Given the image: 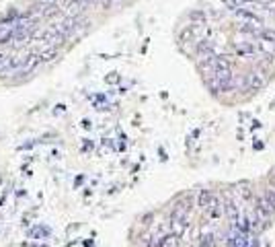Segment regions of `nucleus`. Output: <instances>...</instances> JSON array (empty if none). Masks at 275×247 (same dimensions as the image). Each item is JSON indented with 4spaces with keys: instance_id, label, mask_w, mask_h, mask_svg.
<instances>
[{
    "instance_id": "1",
    "label": "nucleus",
    "mask_w": 275,
    "mask_h": 247,
    "mask_svg": "<svg viewBox=\"0 0 275 247\" xmlns=\"http://www.w3.org/2000/svg\"><path fill=\"white\" fill-rule=\"evenodd\" d=\"M39 64H41V56H39V54H29V56H25L23 62H21V66H19V70L15 72L13 78H15V80H21V78L29 76Z\"/></svg>"
},
{
    "instance_id": "2",
    "label": "nucleus",
    "mask_w": 275,
    "mask_h": 247,
    "mask_svg": "<svg viewBox=\"0 0 275 247\" xmlns=\"http://www.w3.org/2000/svg\"><path fill=\"white\" fill-rule=\"evenodd\" d=\"M191 223H189V216L187 214H177V212H171V233L177 235L179 239L189 231Z\"/></svg>"
},
{
    "instance_id": "3",
    "label": "nucleus",
    "mask_w": 275,
    "mask_h": 247,
    "mask_svg": "<svg viewBox=\"0 0 275 247\" xmlns=\"http://www.w3.org/2000/svg\"><path fill=\"white\" fill-rule=\"evenodd\" d=\"M218 52H216V43L211 41V39H199L197 43H195V56L199 58V60H205V58H211V56H216Z\"/></svg>"
},
{
    "instance_id": "4",
    "label": "nucleus",
    "mask_w": 275,
    "mask_h": 247,
    "mask_svg": "<svg viewBox=\"0 0 275 247\" xmlns=\"http://www.w3.org/2000/svg\"><path fill=\"white\" fill-rule=\"evenodd\" d=\"M265 85H267V78H265L263 72H259V70L249 72L247 78H245V89H247V91H261Z\"/></svg>"
},
{
    "instance_id": "5",
    "label": "nucleus",
    "mask_w": 275,
    "mask_h": 247,
    "mask_svg": "<svg viewBox=\"0 0 275 247\" xmlns=\"http://www.w3.org/2000/svg\"><path fill=\"white\" fill-rule=\"evenodd\" d=\"M21 62H23V58H19V56H11V58H7V62L0 66V78H13L15 76V72L19 70V66H21Z\"/></svg>"
},
{
    "instance_id": "6",
    "label": "nucleus",
    "mask_w": 275,
    "mask_h": 247,
    "mask_svg": "<svg viewBox=\"0 0 275 247\" xmlns=\"http://www.w3.org/2000/svg\"><path fill=\"white\" fill-rule=\"evenodd\" d=\"M216 204H220V200L216 198V194H211L209 189H201V191L197 194V206H199L203 212H207V210L213 208Z\"/></svg>"
},
{
    "instance_id": "7",
    "label": "nucleus",
    "mask_w": 275,
    "mask_h": 247,
    "mask_svg": "<svg viewBox=\"0 0 275 247\" xmlns=\"http://www.w3.org/2000/svg\"><path fill=\"white\" fill-rule=\"evenodd\" d=\"M199 27H201V25H195V23L187 25V27L179 33V43H181V45H185V43H197V41H199Z\"/></svg>"
},
{
    "instance_id": "8",
    "label": "nucleus",
    "mask_w": 275,
    "mask_h": 247,
    "mask_svg": "<svg viewBox=\"0 0 275 247\" xmlns=\"http://www.w3.org/2000/svg\"><path fill=\"white\" fill-rule=\"evenodd\" d=\"M236 49V54L240 58H253L255 54H259V49H257V41H238L234 45Z\"/></svg>"
},
{
    "instance_id": "9",
    "label": "nucleus",
    "mask_w": 275,
    "mask_h": 247,
    "mask_svg": "<svg viewBox=\"0 0 275 247\" xmlns=\"http://www.w3.org/2000/svg\"><path fill=\"white\" fill-rule=\"evenodd\" d=\"M56 27H58V29H60V31H62L66 37H70V35H72V33H74V31L80 27V19L70 15L68 19H64V21H62L60 25H56Z\"/></svg>"
},
{
    "instance_id": "10",
    "label": "nucleus",
    "mask_w": 275,
    "mask_h": 247,
    "mask_svg": "<svg viewBox=\"0 0 275 247\" xmlns=\"http://www.w3.org/2000/svg\"><path fill=\"white\" fill-rule=\"evenodd\" d=\"M191 210H193V198L191 196H185V198H181V200H177L175 202V206H173V210L171 212H177V214H191Z\"/></svg>"
},
{
    "instance_id": "11",
    "label": "nucleus",
    "mask_w": 275,
    "mask_h": 247,
    "mask_svg": "<svg viewBox=\"0 0 275 247\" xmlns=\"http://www.w3.org/2000/svg\"><path fill=\"white\" fill-rule=\"evenodd\" d=\"M224 216L230 221V223H236L238 218H240V210H238V204L234 202V200H228L224 202Z\"/></svg>"
},
{
    "instance_id": "12",
    "label": "nucleus",
    "mask_w": 275,
    "mask_h": 247,
    "mask_svg": "<svg viewBox=\"0 0 275 247\" xmlns=\"http://www.w3.org/2000/svg\"><path fill=\"white\" fill-rule=\"evenodd\" d=\"M255 214H259V216L265 218V221H269V218L273 216V210L267 206V202L263 200V196H259L257 200H255Z\"/></svg>"
},
{
    "instance_id": "13",
    "label": "nucleus",
    "mask_w": 275,
    "mask_h": 247,
    "mask_svg": "<svg viewBox=\"0 0 275 247\" xmlns=\"http://www.w3.org/2000/svg\"><path fill=\"white\" fill-rule=\"evenodd\" d=\"M257 49L259 54L267 56V58H273L275 56V41H267V39H257Z\"/></svg>"
},
{
    "instance_id": "14",
    "label": "nucleus",
    "mask_w": 275,
    "mask_h": 247,
    "mask_svg": "<svg viewBox=\"0 0 275 247\" xmlns=\"http://www.w3.org/2000/svg\"><path fill=\"white\" fill-rule=\"evenodd\" d=\"M197 245L199 247H216L218 245V237H216V233H211V231H201V235H199V239H197Z\"/></svg>"
},
{
    "instance_id": "15",
    "label": "nucleus",
    "mask_w": 275,
    "mask_h": 247,
    "mask_svg": "<svg viewBox=\"0 0 275 247\" xmlns=\"http://www.w3.org/2000/svg\"><path fill=\"white\" fill-rule=\"evenodd\" d=\"M173 233H160V235H152L148 241H146V247H164L167 245V241H169V237H171Z\"/></svg>"
},
{
    "instance_id": "16",
    "label": "nucleus",
    "mask_w": 275,
    "mask_h": 247,
    "mask_svg": "<svg viewBox=\"0 0 275 247\" xmlns=\"http://www.w3.org/2000/svg\"><path fill=\"white\" fill-rule=\"evenodd\" d=\"M263 200H265V202H267V206L275 212V185H271V187H267V189H265Z\"/></svg>"
},
{
    "instance_id": "17",
    "label": "nucleus",
    "mask_w": 275,
    "mask_h": 247,
    "mask_svg": "<svg viewBox=\"0 0 275 247\" xmlns=\"http://www.w3.org/2000/svg\"><path fill=\"white\" fill-rule=\"evenodd\" d=\"M189 21L195 25H203L207 21V15L203 11H193V13H189Z\"/></svg>"
},
{
    "instance_id": "18",
    "label": "nucleus",
    "mask_w": 275,
    "mask_h": 247,
    "mask_svg": "<svg viewBox=\"0 0 275 247\" xmlns=\"http://www.w3.org/2000/svg\"><path fill=\"white\" fill-rule=\"evenodd\" d=\"M39 56H41V62H49L53 58H58V49L56 47H47V49H43V52H39Z\"/></svg>"
},
{
    "instance_id": "19",
    "label": "nucleus",
    "mask_w": 275,
    "mask_h": 247,
    "mask_svg": "<svg viewBox=\"0 0 275 247\" xmlns=\"http://www.w3.org/2000/svg\"><path fill=\"white\" fill-rule=\"evenodd\" d=\"M240 194H242L245 200H251V198H253V191H251L249 187H242V189H240Z\"/></svg>"
},
{
    "instance_id": "20",
    "label": "nucleus",
    "mask_w": 275,
    "mask_h": 247,
    "mask_svg": "<svg viewBox=\"0 0 275 247\" xmlns=\"http://www.w3.org/2000/svg\"><path fill=\"white\" fill-rule=\"evenodd\" d=\"M5 62H7V56H5V54H0V66H3Z\"/></svg>"
}]
</instances>
